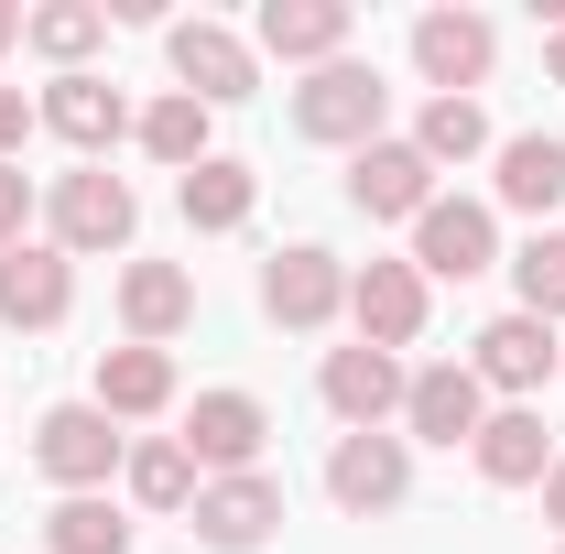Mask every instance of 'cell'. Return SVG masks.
Wrapping results in <instances>:
<instances>
[{"instance_id":"cell-9","label":"cell","mask_w":565,"mask_h":554,"mask_svg":"<svg viewBox=\"0 0 565 554\" xmlns=\"http://www.w3.org/2000/svg\"><path fill=\"white\" fill-rule=\"evenodd\" d=\"M479 424H490V392L468 359H424L403 381V446H479Z\"/></svg>"},{"instance_id":"cell-26","label":"cell","mask_w":565,"mask_h":554,"mask_svg":"<svg viewBox=\"0 0 565 554\" xmlns=\"http://www.w3.org/2000/svg\"><path fill=\"white\" fill-rule=\"evenodd\" d=\"M120 479H131V500L141 511H196V457H185V435H141L131 457H120Z\"/></svg>"},{"instance_id":"cell-31","label":"cell","mask_w":565,"mask_h":554,"mask_svg":"<svg viewBox=\"0 0 565 554\" xmlns=\"http://www.w3.org/2000/svg\"><path fill=\"white\" fill-rule=\"evenodd\" d=\"M44 131V120H33V98H22V87H0V163H22V141Z\"/></svg>"},{"instance_id":"cell-5","label":"cell","mask_w":565,"mask_h":554,"mask_svg":"<svg viewBox=\"0 0 565 554\" xmlns=\"http://www.w3.org/2000/svg\"><path fill=\"white\" fill-rule=\"evenodd\" d=\"M424 283H479L500 262V207L490 196H435V207L414 217V251H403Z\"/></svg>"},{"instance_id":"cell-14","label":"cell","mask_w":565,"mask_h":554,"mask_svg":"<svg viewBox=\"0 0 565 554\" xmlns=\"http://www.w3.org/2000/svg\"><path fill=\"white\" fill-rule=\"evenodd\" d=\"M76 316V262L55 239H22V251H0V327H22V338H55Z\"/></svg>"},{"instance_id":"cell-15","label":"cell","mask_w":565,"mask_h":554,"mask_svg":"<svg viewBox=\"0 0 565 554\" xmlns=\"http://www.w3.org/2000/svg\"><path fill=\"white\" fill-rule=\"evenodd\" d=\"M33 120H44V131L66 141L76 163H109V141L131 131L141 109H131V98H120V87H109V76H98V66H87V76H55V87L33 98Z\"/></svg>"},{"instance_id":"cell-27","label":"cell","mask_w":565,"mask_h":554,"mask_svg":"<svg viewBox=\"0 0 565 554\" xmlns=\"http://www.w3.org/2000/svg\"><path fill=\"white\" fill-rule=\"evenodd\" d=\"M44 554H131V511L109 489H76L44 511Z\"/></svg>"},{"instance_id":"cell-22","label":"cell","mask_w":565,"mask_h":554,"mask_svg":"<svg viewBox=\"0 0 565 554\" xmlns=\"http://www.w3.org/2000/svg\"><path fill=\"white\" fill-rule=\"evenodd\" d=\"M479 479L490 489H544V468H555V446H544V414L533 403H490V424H479Z\"/></svg>"},{"instance_id":"cell-34","label":"cell","mask_w":565,"mask_h":554,"mask_svg":"<svg viewBox=\"0 0 565 554\" xmlns=\"http://www.w3.org/2000/svg\"><path fill=\"white\" fill-rule=\"evenodd\" d=\"M11 44H22V0H0V55H11Z\"/></svg>"},{"instance_id":"cell-28","label":"cell","mask_w":565,"mask_h":554,"mask_svg":"<svg viewBox=\"0 0 565 554\" xmlns=\"http://www.w3.org/2000/svg\"><path fill=\"white\" fill-rule=\"evenodd\" d=\"M403 141H414L435 174H446V163H479V152H500V131H490V109H479V98H424V120H414Z\"/></svg>"},{"instance_id":"cell-20","label":"cell","mask_w":565,"mask_h":554,"mask_svg":"<svg viewBox=\"0 0 565 554\" xmlns=\"http://www.w3.org/2000/svg\"><path fill=\"white\" fill-rule=\"evenodd\" d=\"M120 327H131V348H174L196 327V273L185 262H131L120 273Z\"/></svg>"},{"instance_id":"cell-23","label":"cell","mask_w":565,"mask_h":554,"mask_svg":"<svg viewBox=\"0 0 565 554\" xmlns=\"http://www.w3.org/2000/svg\"><path fill=\"white\" fill-rule=\"evenodd\" d=\"M174 207H185L196 239H228V228H250V207H262V174L228 163V152H207L196 174H174Z\"/></svg>"},{"instance_id":"cell-24","label":"cell","mask_w":565,"mask_h":554,"mask_svg":"<svg viewBox=\"0 0 565 554\" xmlns=\"http://www.w3.org/2000/svg\"><path fill=\"white\" fill-rule=\"evenodd\" d=\"M207 131H217V109H207V98H185V87L141 98V120H131V141L163 163V174H196V163H207Z\"/></svg>"},{"instance_id":"cell-21","label":"cell","mask_w":565,"mask_h":554,"mask_svg":"<svg viewBox=\"0 0 565 554\" xmlns=\"http://www.w3.org/2000/svg\"><path fill=\"white\" fill-rule=\"evenodd\" d=\"M490 163H500V174H490V207H511V217H555L565 207V141L555 131H511Z\"/></svg>"},{"instance_id":"cell-1","label":"cell","mask_w":565,"mask_h":554,"mask_svg":"<svg viewBox=\"0 0 565 554\" xmlns=\"http://www.w3.org/2000/svg\"><path fill=\"white\" fill-rule=\"evenodd\" d=\"M282 120H294V141H316V152H370L381 120H392V87H381V66L338 55V66H316L282 98Z\"/></svg>"},{"instance_id":"cell-35","label":"cell","mask_w":565,"mask_h":554,"mask_svg":"<svg viewBox=\"0 0 565 554\" xmlns=\"http://www.w3.org/2000/svg\"><path fill=\"white\" fill-rule=\"evenodd\" d=\"M555 554H565V544H555Z\"/></svg>"},{"instance_id":"cell-29","label":"cell","mask_w":565,"mask_h":554,"mask_svg":"<svg viewBox=\"0 0 565 554\" xmlns=\"http://www.w3.org/2000/svg\"><path fill=\"white\" fill-rule=\"evenodd\" d=\"M511 294H522V316L565 327V228H533V239L511 251Z\"/></svg>"},{"instance_id":"cell-10","label":"cell","mask_w":565,"mask_h":554,"mask_svg":"<svg viewBox=\"0 0 565 554\" xmlns=\"http://www.w3.org/2000/svg\"><path fill=\"white\" fill-rule=\"evenodd\" d=\"M490 66H500V22L490 11H424L414 22V76L435 98H479Z\"/></svg>"},{"instance_id":"cell-25","label":"cell","mask_w":565,"mask_h":554,"mask_svg":"<svg viewBox=\"0 0 565 554\" xmlns=\"http://www.w3.org/2000/svg\"><path fill=\"white\" fill-rule=\"evenodd\" d=\"M22 44L55 76H87V55L109 44V11H98V0H44V11H22Z\"/></svg>"},{"instance_id":"cell-19","label":"cell","mask_w":565,"mask_h":554,"mask_svg":"<svg viewBox=\"0 0 565 554\" xmlns=\"http://www.w3.org/2000/svg\"><path fill=\"white\" fill-rule=\"evenodd\" d=\"M349 33H359L349 0H262V55H282V66H305V76L338 66Z\"/></svg>"},{"instance_id":"cell-16","label":"cell","mask_w":565,"mask_h":554,"mask_svg":"<svg viewBox=\"0 0 565 554\" xmlns=\"http://www.w3.org/2000/svg\"><path fill=\"white\" fill-rule=\"evenodd\" d=\"M262 435H273V414H262V392H196V414H185V457H196V479H239V468H262Z\"/></svg>"},{"instance_id":"cell-30","label":"cell","mask_w":565,"mask_h":554,"mask_svg":"<svg viewBox=\"0 0 565 554\" xmlns=\"http://www.w3.org/2000/svg\"><path fill=\"white\" fill-rule=\"evenodd\" d=\"M22 228H33V174L0 163V251H22Z\"/></svg>"},{"instance_id":"cell-33","label":"cell","mask_w":565,"mask_h":554,"mask_svg":"<svg viewBox=\"0 0 565 554\" xmlns=\"http://www.w3.org/2000/svg\"><path fill=\"white\" fill-rule=\"evenodd\" d=\"M544 76H555V87H565V22H555V33H544Z\"/></svg>"},{"instance_id":"cell-12","label":"cell","mask_w":565,"mask_h":554,"mask_svg":"<svg viewBox=\"0 0 565 554\" xmlns=\"http://www.w3.org/2000/svg\"><path fill=\"white\" fill-rule=\"evenodd\" d=\"M403 359L392 348H327V370H316V403L349 424V435H392V414H403Z\"/></svg>"},{"instance_id":"cell-7","label":"cell","mask_w":565,"mask_h":554,"mask_svg":"<svg viewBox=\"0 0 565 554\" xmlns=\"http://www.w3.org/2000/svg\"><path fill=\"white\" fill-rule=\"evenodd\" d=\"M163 66H174V87H185V98L239 109V98L262 87V44H239L228 22H207V11H196V22H174V33H163Z\"/></svg>"},{"instance_id":"cell-18","label":"cell","mask_w":565,"mask_h":554,"mask_svg":"<svg viewBox=\"0 0 565 554\" xmlns=\"http://www.w3.org/2000/svg\"><path fill=\"white\" fill-rule=\"evenodd\" d=\"M174 392H185V381H174V348H98V392H87V403H98V414L109 424H152V414H174Z\"/></svg>"},{"instance_id":"cell-8","label":"cell","mask_w":565,"mask_h":554,"mask_svg":"<svg viewBox=\"0 0 565 554\" xmlns=\"http://www.w3.org/2000/svg\"><path fill=\"white\" fill-rule=\"evenodd\" d=\"M185 533H196L207 554H262L282 533V479H273V468L207 479V489H196V511H185Z\"/></svg>"},{"instance_id":"cell-17","label":"cell","mask_w":565,"mask_h":554,"mask_svg":"<svg viewBox=\"0 0 565 554\" xmlns=\"http://www.w3.org/2000/svg\"><path fill=\"white\" fill-rule=\"evenodd\" d=\"M349 207L359 217H403V228H414L424 207H435V163H424L414 141H370V152H349Z\"/></svg>"},{"instance_id":"cell-11","label":"cell","mask_w":565,"mask_h":554,"mask_svg":"<svg viewBox=\"0 0 565 554\" xmlns=\"http://www.w3.org/2000/svg\"><path fill=\"white\" fill-rule=\"evenodd\" d=\"M424 316H435V283L414 273V262H359L349 273V327H359V348H403L424 338Z\"/></svg>"},{"instance_id":"cell-32","label":"cell","mask_w":565,"mask_h":554,"mask_svg":"<svg viewBox=\"0 0 565 554\" xmlns=\"http://www.w3.org/2000/svg\"><path fill=\"white\" fill-rule=\"evenodd\" d=\"M544 522H555V533H565V457H555V468H544Z\"/></svg>"},{"instance_id":"cell-6","label":"cell","mask_w":565,"mask_h":554,"mask_svg":"<svg viewBox=\"0 0 565 554\" xmlns=\"http://www.w3.org/2000/svg\"><path fill=\"white\" fill-rule=\"evenodd\" d=\"M262 316L294 327V338L338 327V316H349V262H338V251H316V239L273 251V262H262Z\"/></svg>"},{"instance_id":"cell-2","label":"cell","mask_w":565,"mask_h":554,"mask_svg":"<svg viewBox=\"0 0 565 554\" xmlns=\"http://www.w3.org/2000/svg\"><path fill=\"white\" fill-rule=\"evenodd\" d=\"M131 228H141V196H131V174H109V163H76V174L44 185V239H55L66 262L131 251Z\"/></svg>"},{"instance_id":"cell-13","label":"cell","mask_w":565,"mask_h":554,"mask_svg":"<svg viewBox=\"0 0 565 554\" xmlns=\"http://www.w3.org/2000/svg\"><path fill=\"white\" fill-rule=\"evenodd\" d=\"M327 500H338L349 522L403 511V500H414V446H403V435H338V457H327Z\"/></svg>"},{"instance_id":"cell-4","label":"cell","mask_w":565,"mask_h":554,"mask_svg":"<svg viewBox=\"0 0 565 554\" xmlns=\"http://www.w3.org/2000/svg\"><path fill=\"white\" fill-rule=\"evenodd\" d=\"M468 370H479V392L490 403H533L544 381H565V327H544V316H490L479 327V348H468Z\"/></svg>"},{"instance_id":"cell-3","label":"cell","mask_w":565,"mask_h":554,"mask_svg":"<svg viewBox=\"0 0 565 554\" xmlns=\"http://www.w3.org/2000/svg\"><path fill=\"white\" fill-rule=\"evenodd\" d=\"M120 457H131V435L98 414V403H55V414L33 424V468L55 479V500H76V489H109V479H120Z\"/></svg>"}]
</instances>
